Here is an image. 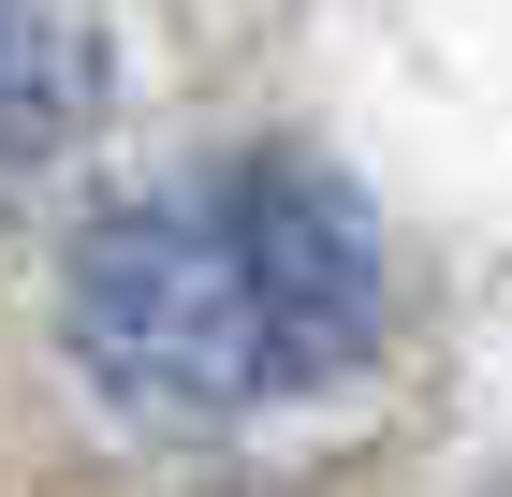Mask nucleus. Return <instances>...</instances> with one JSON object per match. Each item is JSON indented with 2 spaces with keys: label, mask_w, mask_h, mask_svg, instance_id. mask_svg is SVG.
I'll use <instances>...</instances> for the list:
<instances>
[{
  "label": "nucleus",
  "mask_w": 512,
  "mask_h": 497,
  "mask_svg": "<svg viewBox=\"0 0 512 497\" xmlns=\"http://www.w3.org/2000/svg\"><path fill=\"white\" fill-rule=\"evenodd\" d=\"M381 220L352 176L293 147L176 161L74 234L59 264V366L147 439H235V424L337 395L381 351Z\"/></svg>",
  "instance_id": "obj_1"
},
{
  "label": "nucleus",
  "mask_w": 512,
  "mask_h": 497,
  "mask_svg": "<svg viewBox=\"0 0 512 497\" xmlns=\"http://www.w3.org/2000/svg\"><path fill=\"white\" fill-rule=\"evenodd\" d=\"M103 117V30L74 0H0V205L59 176Z\"/></svg>",
  "instance_id": "obj_2"
}]
</instances>
